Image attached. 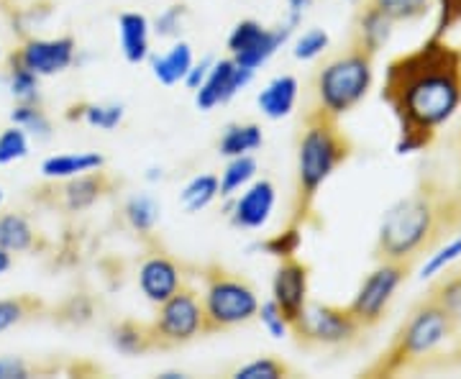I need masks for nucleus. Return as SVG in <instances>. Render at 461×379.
Returning a JSON list of instances; mask_svg holds the SVG:
<instances>
[{
  "label": "nucleus",
  "instance_id": "nucleus-1",
  "mask_svg": "<svg viewBox=\"0 0 461 379\" xmlns=\"http://www.w3.org/2000/svg\"><path fill=\"white\" fill-rule=\"evenodd\" d=\"M382 100L400 123V157L429 149L438 129L461 108V50L430 36L418 50L393 59L384 72Z\"/></svg>",
  "mask_w": 461,
  "mask_h": 379
},
{
  "label": "nucleus",
  "instance_id": "nucleus-2",
  "mask_svg": "<svg viewBox=\"0 0 461 379\" xmlns=\"http://www.w3.org/2000/svg\"><path fill=\"white\" fill-rule=\"evenodd\" d=\"M451 231H461L459 200L454 198V190H446L436 180H423L384 213L375 251L377 259L412 264Z\"/></svg>",
  "mask_w": 461,
  "mask_h": 379
},
{
  "label": "nucleus",
  "instance_id": "nucleus-3",
  "mask_svg": "<svg viewBox=\"0 0 461 379\" xmlns=\"http://www.w3.org/2000/svg\"><path fill=\"white\" fill-rule=\"evenodd\" d=\"M459 323L429 295L412 308L397 329L390 348L369 369H364V374L395 377L402 372L423 369L429 359L438 356V351L459 336Z\"/></svg>",
  "mask_w": 461,
  "mask_h": 379
},
{
  "label": "nucleus",
  "instance_id": "nucleus-4",
  "mask_svg": "<svg viewBox=\"0 0 461 379\" xmlns=\"http://www.w3.org/2000/svg\"><path fill=\"white\" fill-rule=\"evenodd\" d=\"M351 151L348 136L339 129V118L329 116L318 105L305 113L297 141V221L308 218L315 195L351 157Z\"/></svg>",
  "mask_w": 461,
  "mask_h": 379
},
{
  "label": "nucleus",
  "instance_id": "nucleus-5",
  "mask_svg": "<svg viewBox=\"0 0 461 379\" xmlns=\"http://www.w3.org/2000/svg\"><path fill=\"white\" fill-rule=\"evenodd\" d=\"M372 85H375V57L348 44V50L330 57L318 69L315 77L318 108H323L333 118L346 116L369 95Z\"/></svg>",
  "mask_w": 461,
  "mask_h": 379
},
{
  "label": "nucleus",
  "instance_id": "nucleus-6",
  "mask_svg": "<svg viewBox=\"0 0 461 379\" xmlns=\"http://www.w3.org/2000/svg\"><path fill=\"white\" fill-rule=\"evenodd\" d=\"M203 282L205 287L200 302L205 313V333L239 329L257 318L262 300L257 295L254 284L241 275H233L223 266H208Z\"/></svg>",
  "mask_w": 461,
  "mask_h": 379
},
{
  "label": "nucleus",
  "instance_id": "nucleus-7",
  "mask_svg": "<svg viewBox=\"0 0 461 379\" xmlns=\"http://www.w3.org/2000/svg\"><path fill=\"white\" fill-rule=\"evenodd\" d=\"M364 329L348 308L311 302L293 323V336L305 348H348L362 338Z\"/></svg>",
  "mask_w": 461,
  "mask_h": 379
},
{
  "label": "nucleus",
  "instance_id": "nucleus-8",
  "mask_svg": "<svg viewBox=\"0 0 461 379\" xmlns=\"http://www.w3.org/2000/svg\"><path fill=\"white\" fill-rule=\"evenodd\" d=\"M157 338V348H177L205 336V313L195 287L182 284L175 295L157 305V315L149 323Z\"/></svg>",
  "mask_w": 461,
  "mask_h": 379
},
{
  "label": "nucleus",
  "instance_id": "nucleus-9",
  "mask_svg": "<svg viewBox=\"0 0 461 379\" xmlns=\"http://www.w3.org/2000/svg\"><path fill=\"white\" fill-rule=\"evenodd\" d=\"M412 264L411 262H390L379 259V264L366 275L351 300L348 311L359 320L364 330L375 329L382 323L384 313L390 311V302L395 300V293L408 280Z\"/></svg>",
  "mask_w": 461,
  "mask_h": 379
},
{
  "label": "nucleus",
  "instance_id": "nucleus-10",
  "mask_svg": "<svg viewBox=\"0 0 461 379\" xmlns=\"http://www.w3.org/2000/svg\"><path fill=\"white\" fill-rule=\"evenodd\" d=\"M293 33H295V29H293L290 23H282V26L269 29V26H264L259 21H254V18H244V21H239V23L230 29L226 47H229L230 59H233L236 65L247 67L251 72H257V69H262L282 47L290 44Z\"/></svg>",
  "mask_w": 461,
  "mask_h": 379
},
{
  "label": "nucleus",
  "instance_id": "nucleus-11",
  "mask_svg": "<svg viewBox=\"0 0 461 379\" xmlns=\"http://www.w3.org/2000/svg\"><path fill=\"white\" fill-rule=\"evenodd\" d=\"M41 187L39 193H33V200H39L41 205H50V208H59L69 215L85 213L90 211L98 200H103L108 193H113L115 187L121 185L113 180L108 172L95 169V172H85L77 177H69V180L51 182Z\"/></svg>",
  "mask_w": 461,
  "mask_h": 379
},
{
  "label": "nucleus",
  "instance_id": "nucleus-12",
  "mask_svg": "<svg viewBox=\"0 0 461 379\" xmlns=\"http://www.w3.org/2000/svg\"><path fill=\"white\" fill-rule=\"evenodd\" d=\"M75 62H77V41L72 36H57V39L32 36L8 54V65L23 67L39 77L62 75Z\"/></svg>",
  "mask_w": 461,
  "mask_h": 379
},
{
  "label": "nucleus",
  "instance_id": "nucleus-13",
  "mask_svg": "<svg viewBox=\"0 0 461 379\" xmlns=\"http://www.w3.org/2000/svg\"><path fill=\"white\" fill-rule=\"evenodd\" d=\"M277 205V187L272 180H254L249 182L241 193H236L229 198V221L233 229L241 231H259L269 223V218L275 213Z\"/></svg>",
  "mask_w": 461,
  "mask_h": 379
},
{
  "label": "nucleus",
  "instance_id": "nucleus-14",
  "mask_svg": "<svg viewBox=\"0 0 461 379\" xmlns=\"http://www.w3.org/2000/svg\"><path fill=\"white\" fill-rule=\"evenodd\" d=\"M257 72H251L247 67L236 65L230 57L226 59H215L208 77L203 80L198 90H195V105L203 113H211L218 105H226L236 98L244 87L251 85Z\"/></svg>",
  "mask_w": 461,
  "mask_h": 379
},
{
  "label": "nucleus",
  "instance_id": "nucleus-15",
  "mask_svg": "<svg viewBox=\"0 0 461 379\" xmlns=\"http://www.w3.org/2000/svg\"><path fill=\"white\" fill-rule=\"evenodd\" d=\"M308 293H311V269L308 264L300 262L295 257L280 259V266L275 269L272 277V300L277 302L282 315L295 323L303 308L308 305Z\"/></svg>",
  "mask_w": 461,
  "mask_h": 379
},
{
  "label": "nucleus",
  "instance_id": "nucleus-16",
  "mask_svg": "<svg viewBox=\"0 0 461 379\" xmlns=\"http://www.w3.org/2000/svg\"><path fill=\"white\" fill-rule=\"evenodd\" d=\"M136 282H139L141 295L147 297L151 305H162L185 284V275H182L180 264L175 262L169 254L154 251L139 264Z\"/></svg>",
  "mask_w": 461,
  "mask_h": 379
},
{
  "label": "nucleus",
  "instance_id": "nucleus-17",
  "mask_svg": "<svg viewBox=\"0 0 461 379\" xmlns=\"http://www.w3.org/2000/svg\"><path fill=\"white\" fill-rule=\"evenodd\" d=\"M393 33H395V21H390L375 5L362 0V8L357 11V18H354L351 44L364 50L366 54H372V57H377L379 51L390 44Z\"/></svg>",
  "mask_w": 461,
  "mask_h": 379
},
{
  "label": "nucleus",
  "instance_id": "nucleus-18",
  "mask_svg": "<svg viewBox=\"0 0 461 379\" xmlns=\"http://www.w3.org/2000/svg\"><path fill=\"white\" fill-rule=\"evenodd\" d=\"M118 41L121 54L129 65H144L151 57V21L139 11H126L118 16Z\"/></svg>",
  "mask_w": 461,
  "mask_h": 379
},
{
  "label": "nucleus",
  "instance_id": "nucleus-19",
  "mask_svg": "<svg viewBox=\"0 0 461 379\" xmlns=\"http://www.w3.org/2000/svg\"><path fill=\"white\" fill-rule=\"evenodd\" d=\"M47 247L33 221L21 211H0V248L8 254H33Z\"/></svg>",
  "mask_w": 461,
  "mask_h": 379
},
{
  "label": "nucleus",
  "instance_id": "nucleus-20",
  "mask_svg": "<svg viewBox=\"0 0 461 379\" xmlns=\"http://www.w3.org/2000/svg\"><path fill=\"white\" fill-rule=\"evenodd\" d=\"M297 95H300V83L293 75H277L269 83L264 85L257 95V105L262 111L264 118L269 121H282L287 118L297 105Z\"/></svg>",
  "mask_w": 461,
  "mask_h": 379
},
{
  "label": "nucleus",
  "instance_id": "nucleus-21",
  "mask_svg": "<svg viewBox=\"0 0 461 379\" xmlns=\"http://www.w3.org/2000/svg\"><path fill=\"white\" fill-rule=\"evenodd\" d=\"M195 62V54H193V47L182 39H175V44L169 47L162 54H154L149 57V67H151V75L154 80L165 87H172V85H180L187 75V69Z\"/></svg>",
  "mask_w": 461,
  "mask_h": 379
},
{
  "label": "nucleus",
  "instance_id": "nucleus-22",
  "mask_svg": "<svg viewBox=\"0 0 461 379\" xmlns=\"http://www.w3.org/2000/svg\"><path fill=\"white\" fill-rule=\"evenodd\" d=\"M105 169V157L100 151H67V154H51L41 162V175L44 180L59 182L77 177L85 172Z\"/></svg>",
  "mask_w": 461,
  "mask_h": 379
},
{
  "label": "nucleus",
  "instance_id": "nucleus-23",
  "mask_svg": "<svg viewBox=\"0 0 461 379\" xmlns=\"http://www.w3.org/2000/svg\"><path fill=\"white\" fill-rule=\"evenodd\" d=\"M111 347L123 356H141L157 348V338L149 323L141 320H121L111 329Z\"/></svg>",
  "mask_w": 461,
  "mask_h": 379
},
{
  "label": "nucleus",
  "instance_id": "nucleus-24",
  "mask_svg": "<svg viewBox=\"0 0 461 379\" xmlns=\"http://www.w3.org/2000/svg\"><path fill=\"white\" fill-rule=\"evenodd\" d=\"M264 147V131L259 123H229L221 139H218V154L221 157H244L254 154Z\"/></svg>",
  "mask_w": 461,
  "mask_h": 379
},
{
  "label": "nucleus",
  "instance_id": "nucleus-25",
  "mask_svg": "<svg viewBox=\"0 0 461 379\" xmlns=\"http://www.w3.org/2000/svg\"><path fill=\"white\" fill-rule=\"evenodd\" d=\"M65 118L83 121L85 126L98 129V131H115L126 118V108L121 103H80V105H72Z\"/></svg>",
  "mask_w": 461,
  "mask_h": 379
},
{
  "label": "nucleus",
  "instance_id": "nucleus-26",
  "mask_svg": "<svg viewBox=\"0 0 461 379\" xmlns=\"http://www.w3.org/2000/svg\"><path fill=\"white\" fill-rule=\"evenodd\" d=\"M123 218L131 226V231L139 236H151L157 223L162 221V205L149 193H136L123 203Z\"/></svg>",
  "mask_w": 461,
  "mask_h": 379
},
{
  "label": "nucleus",
  "instance_id": "nucleus-27",
  "mask_svg": "<svg viewBox=\"0 0 461 379\" xmlns=\"http://www.w3.org/2000/svg\"><path fill=\"white\" fill-rule=\"evenodd\" d=\"M259 172V162L254 154H244V157H230L229 165L223 167L221 177H218V198L229 200L236 193H241L249 182L257 180Z\"/></svg>",
  "mask_w": 461,
  "mask_h": 379
},
{
  "label": "nucleus",
  "instance_id": "nucleus-28",
  "mask_svg": "<svg viewBox=\"0 0 461 379\" xmlns=\"http://www.w3.org/2000/svg\"><path fill=\"white\" fill-rule=\"evenodd\" d=\"M47 311V305L36 295H16V297H0V333L16 329L23 320L36 318Z\"/></svg>",
  "mask_w": 461,
  "mask_h": 379
},
{
  "label": "nucleus",
  "instance_id": "nucleus-29",
  "mask_svg": "<svg viewBox=\"0 0 461 379\" xmlns=\"http://www.w3.org/2000/svg\"><path fill=\"white\" fill-rule=\"evenodd\" d=\"M11 123L21 126L36 141H50L51 139V118L41 108V103H16L11 111Z\"/></svg>",
  "mask_w": 461,
  "mask_h": 379
},
{
  "label": "nucleus",
  "instance_id": "nucleus-30",
  "mask_svg": "<svg viewBox=\"0 0 461 379\" xmlns=\"http://www.w3.org/2000/svg\"><path fill=\"white\" fill-rule=\"evenodd\" d=\"M218 200V177L215 175H195L180 190V205L187 213H200Z\"/></svg>",
  "mask_w": 461,
  "mask_h": 379
},
{
  "label": "nucleus",
  "instance_id": "nucleus-31",
  "mask_svg": "<svg viewBox=\"0 0 461 379\" xmlns=\"http://www.w3.org/2000/svg\"><path fill=\"white\" fill-rule=\"evenodd\" d=\"M364 3L375 5L395 23H411V21H420L429 16L438 0H364Z\"/></svg>",
  "mask_w": 461,
  "mask_h": 379
},
{
  "label": "nucleus",
  "instance_id": "nucleus-32",
  "mask_svg": "<svg viewBox=\"0 0 461 379\" xmlns=\"http://www.w3.org/2000/svg\"><path fill=\"white\" fill-rule=\"evenodd\" d=\"M5 85L16 103H39L41 100V77L23 67H5Z\"/></svg>",
  "mask_w": 461,
  "mask_h": 379
},
{
  "label": "nucleus",
  "instance_id": "nucleus-33",
  "mask_svg": "<svg viewBox=\"0 0 461 379\" xmlns=\"http://www.w3.org/2000/svg\"><path fill=\"white\" fill-rule=\"evenodd\" d=\"M32 151V136L23 131L21 126H8L0 131V167L16 165L21 159H26Z\"/></svg>",
  "mask_w": 461,
  "mask_h": 379
},
{
  "label": "nucleus",
  "instance_id": "nucleus-34",
  "mask_svg": "<svg viewBox=\"0 0 461 379\" xmlns=\"http://www.w3.org/2000/svg\"><path fill=\"white\" fill-rule=\"evenodd\" d=\"M293 374L290 364H285L277 356H259L251 359L244 366H239L230 377L233 379H285Z\"/></svg>",
  "mask_w": 461,
  "mask_h": 379
},
{
  "label": "nucleus",
  "instance_id": "nucleus-35",
  "mask_svg": "<svg viewBox=\"0 0 461 379\" xmlns=\"http://www.w3.org/2000/svg\"><path fill=\"white\" fill-rule=\"evenodd\" d=\"M330 47V33L326 29H308L295 39L293 44V57L297 62H313L321 54H326Z\"/></svg>",
  "mask_w": 461,
  "mask_h": 379
},
{
  "label": "nucleus",
  "instance_id": "nucleus-36",
  "mask_svg": "<svg viewBox=\"0 0 461 379\" xmlns=\"http://www.w3.org/2000/svg\"><path fill=\"white\" fill-rule=\"evenodd\" d=\"M300 244H303V229H300L297 223H293L287 231L275 233V236L259 241L257 248H262L269 257H277V259H290V257H295L297 254Z\"/></svg>",
  "mask_w": 461,
  "mask_h": 379
},
{
  "label": "nucleus",
  "instance_id": "nucleus-37",
  "mask_svg": "<svg viewBox=\"0 0 461 379\" xmlns=\"http://www.w3.org/2000/svg\"><path fill=\"white\" fill-rule=\"evenodd\" d=\"M185 21H187V5L185 3H172L151 21V33H157L159 39H172L175 41V39L182 36Z\"/></svg>",
  "mask_w": 461,
  "mask_h": 379
},
{
  "label": "nucleus",
  "instance_id": "nucleus-38",
  "mask_svg": "<svg viewBox=\"0 0 461 379\" xmlns=\"http://www.w3.org/2000/svg\"><path fill=\"white\" fill-rule=\"evenodd\" d=\"M461 259V233H456L454 239H448L444 247L436 248L433 254L429 257V262L423 264V269H420V280H430V277H436V275H441L446 272L448 266L454 262H459Z\"/></svg>",
  "mask_w": 461,
  "mask_h": 379
},
{
  "label": "nucleus",
  "instance_id": "nucleus-39",
  "mask_svg": "<svg viewBox=\"0 0 461 379\" xmlns=\"http://www.w3.org/2000/svg\"><path fill=\"white\" fill-rule=\"evenodd\" d=\"M430 297L444 308L446 313L451 315L456 323L461 326V272L446 277L444 282H438L433 290H430Z\"/></svg>",
  "mask_w": 461,
  "mask_h": 379
},
{
  "label": "nucleus",
  "instance_id": "nucleus-40",
  "mask_svg": "<svg viewBox=\"0 0 461 379\" xmlns=\"http://www.w3.org/2000/svg\"><path fill=\"white\" fill-rule=\"evenodd\" d=\"M257 318H259L262 329L267 330L275 341H282V338L293 336V326H290V320L282 315V311L277 308V302H275L272 297H269V300H264V302H259Z\"/></svg>",
  "mask_w": 461,
  "mask_h": 379
},
{
  "label": "nucleus",
  "instance_id": "nucleus-41",
  "mask_svg": "<svg viewBox=\"0 0 461 379\" xmlns=\"http://www.w3.org/2000/svg\"><path fill=\"white\" fill-rule=\"evenodd\" d=\"M93 313H95V305L87 295H72L67 300L65 305L57 311V318L62 323H69V326H85L93 320Z\"/></svg>",
  "mask_w": 461,
  "mask_h": 379
},
{
  "label": "nucleus",
  "instance_id": "nucleus-42",
  "mask_svg": "<svg viewBox=\"0 0 461 379\" xmlns=\"http://www.w3.org/2000/svg\"><path fill=\"white\" fill-rule=\"evenodd\" d=\"M33 377V366L23 356L3 354L0 356V379H29Z\"/></svg>",
  "mask_w": 461,
  "mask_h": 379
},
{
  "label": "nucleus",
  "instance_id": "nucleus-43",
  "mask_svg": "<svg viewBox=\"0 0 461 379\" xmlns=\"http://www.w3.org/2000/svg\"><path fill=\"white\" fill-rule=\"evenodd\" d=\"M215 57H203L200 62H193V67L187 69V75H185V80H182V85L187 87V90H198L200 85H203V80L208 77V72H211V67H213Z\"/></svg>",
  "mask_w": 461,
  "mask_h": 379
},
{
  "label": "nucleus",
  "instance_id": "nucleus-44",
  "mask_svg": "<svg viewBox=\"0 0 461 379\" xmlns=\"http://www.w3.org/2000/svg\"><path fill=\"white\" fill-rule=\"evenodd\" d=\"M285 3H287V21L285 23H290L293 29H297L303 23V18H305L313 0H285Z\"/></svg>",
  "mask_w": 461,
  "mask_h": 379
},
{
  "label": "nucleus",
  "instance_id": "nucleus-45",
  "mask_svg": "<svg viewBox=\"0 0 461 379\" xmlns=\"http://www.w3.org/2000/svg\"><path fill=\"white\" fill-rule=\"evenodd\" d=\"M14 266V254H8L5 248H0V277Z\"/></svg>",
  "mask_w": 461,
  "mask_h": 379
},
{
  "label": "nucleus",
  "instance_id": "nucleus-46",
  "mask_svg": "<svg viewBox=\"0 0 461 379\" xmlns=\"http://www.w3.org/2000/svg\"><path fill=\"white\" fill-rule=\"evenodd\" d=\"M446 356H451V359H446L448 364H461V338H459V336L454 338V348H451V351H448Z\"/></svg>",
  "mask_w": 461,
  "mask_h": 379
},
{
  "label": "nucleus",
  "instance_id": "nucleus-47",
  "mask_svg": "<svg viewBox=\"0 0 461 379\" xmlns=\"http://www.w3.org/2000/svg\"><path fill=\"white\" fill-rule=\"evenodd\" d=\"M147 180H149V182H157V180H165V172H162V169H157V167H151V169H149V175H147Z\"/></svg>",
  "mask_w": 461,
  "mask_h": 379
},
{
  "label": "nucleus",
  "instance_id": "nucleus-48",
  "mask_svg": "<svg viewBox=\"0 0 461 379\" xmlns=\"http://www.w3.org/2000/svg\"><path fill=\"white\" fill-rule=\"evenodd\" d=\"M159 379H185L187 374H182V372H162V374H157Z\"/></svg>",
  "mask_w": 461,
  "mask_h": 379
},
{
  "label": "nucleus",
  "instance_id": "nucleus-49",
  "mask_svg": "<svg viewBox=\"0 0 461 379\" xmlns=\"http://www.w3.org/2000/svg\"><path fill=\"white\" fill-rule=\"evenodd\" d=\"M454 198L459 200V205H461V175H459V185L454 187Z\"/></svg>",
  "mask_w": 461,
  "mask_h": 379
},
{
  "label": "nucleus",
  "instance_id": "nucleus-50",
  "mask_svg": "<svg viewBox=\"0 0 461 379\" xmlns=\"http://www.w3.org/2000/svg\"><path fill=\"white\" fill-rule=\"evenodd\" d=\"M3 203H5V193H3V187H0V211H3Z\"/></svg>",
  "mask_w": 461,
  "mask_h": 379
},
{
  "label": "nucleus",
  "instance_id": "nucleus-51",
  "mask_svg": "<svg viewBox=\"0 0 461 379\" xmlns=\"http://www.w3.org/2000/svg\"><path fill=\"white\" fill-rule=\"evenodd\" d=\"M348 3H362V0H348Z\"/></svg>",
  "mask_w": 461,
  "mask_h": 379
}]
</instances>
